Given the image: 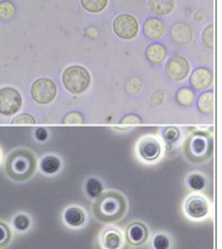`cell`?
I'll list each match as a JSON object with an SVG mask.
<instances>
[{"mask_svg": "<svg viewBox=\"0 0 222 249\" xmlns=\"http://www.w3.org/2000/svg\"><path fill=\"white\" fill-rule=\"evenodd\" d=\"M126 210V202L120 194L108 193L95 203L94 212L102 220H115L122 217Z\"/></svg>", "mask_w": 222, "mask_h": 249, "instance_id": "cell-1", "label": "cell"}, {"mask_svg": "<svg viewBox=\"0 0 222 249\" xmlns=\"http://www.w3.org/2000/svg\"><path fill=\"white\" fill-rule=\"evenodd\" d=\"M35 160L30 152L18 151L9 157L7 170L9 176L16 180H24L33 175Z\"/></svg>", "mask_w": 222, "mask_h": 249, "instance_id": "cell-2", "label": "cell"}, {"mask_svg": "<svg viewBox=\"0 0 222 249\" xmlns=\"http://www.w3.org/2000/svg\"><path fill=\"white\" fill-rule=\"evenodd\" d=\"M64 87L72 93H80L90 84V74L84 66L72 65L67 68L62 76Z\"/></svg>", "mask_w": 222, "mask_h": 249, "instance_id": "cell-3", "label": "cell"}, {"mask_svg": "<svg viewBox=\"0 0 222 249\" xmlns=\"http://www.w3.org/2000/svg\"><path fill=\"white\" fill-rule=\"evenodd\" d=\"M31 93L34 101L39 104H48L56 98V86L49 78H39L33 84Z\"/></svg>", "mask_w": 222, "mask_h": 249, "instance_id": "cell-4", "label": "cell"}, {"mask_svg": "<svg viewBox=\"0 0 222 249\" xmlns=\"http://www.w3.org/2000/svg\"><path fill=\"white\" fill-rule=\"evenodd\" d=\"M22 105V97L18 90L11 87L0 89V114L12 115L20 109Z\"/></svg>", "mask_w": 222, "mask_h": 249, "instance_id": "cell-5", "label": "cell"}, {"mask_svg": "<svg viewBox=\"0 0 222 249\" xmlns=\"http://www.w3.org/2000/svg\"><path fill=\"white\" fill-rule=\"evenodd\" d=\"M115 34L122 39H132L137 36L139 25L137 18L130 14H120L114 20Z\"/></svg>", "mask_w": 222, "mask_h": 249, "instance_id": "cell-6", "label": "cell"}, {"mask_svg": "<svg viewBox=\"0 0 222 249\" xmlns=\"http://www.w3.org/2000/svg\"><path fill=\"white\" fill-rule=\"evenodd\" d=\"M166 75L173 81H181L187 77L190 73V63L185 57L173 55L166 64Z\"/></svg>", "mask_w": 222, "mask_h": 249, "instance_id": "cell-7", "label": "cell"}, {"mask_svg": "<svg viewBox=\"0 0 222 249\" xmlns=\"http://www.w3.org/2000/svg\"><path fill=\"white\" fill-rule=\"evenodd\" d=\"M170 37L177 45L187 46L192 41L193 33L191 27L183 22L173 24L170 28Z\"/></svg>", "mask_w": 222, "mask_h": 249, "instance_id": "cell-8", "label": "cell"}, {"mask_svg": "<svg viewBox=\"0 0 222 249\" xmlns=\"http://www.w3.org/2000/svg\"><path fill=\"white\" fill-rule=\"evenodd\" d=\"M139 154L144 160H154L161 154V145L158 141L154 138H146L140 142L139 144Z\"/></svg>", "mask_w": 222, "mask_h": 249, "instance_id": "cell-9", "label": "cell"}, {"mask_svg": "<svg viewBox=\"0 0 222 249\" xmlns=\"http://www.w3.org/2000/svg\"><path fill=\"white\" fill-rule=\"evenodd\" d=\"M212 79H214V76H212L210 70L199 68L191 75V85L196 90H204L212 84Z\"/></svg>", "mask_w": 222, "mask_h": 249, "instance_id": "cell-10", "label": "cell"}, {"mask_svg": "<svg viewBox=\"0 0 222 249\" xmlns=\"http://www.w3.org/2000/svg\"><path fill=\"white\" fill-rule=\"evenodd\" d=\"M144 36L151 40H155L161 38L164 33H165V24H164L159 18H149L144 23L143 26Z\"/></svg>", "mask_w": 222, "mask_h": 249, "instance_id": "cell-11", "label": "cell"}, {"mask_svg": "<svg viewBox=\"0 0 222 249\" xmlns=\"http://www.w3.org/2000/svg\"><path fill=\"white\" fill-rule=\"evenodd\" d=\"M186 213L192 218H203L208 213V205L205 199L194 196L186 202Z\"/></svg>", "mask_w": 222, "mask_h": 249, "instance_id": "cell-12", "label": "cell"}, {"mask_svg": "<svg viewBox=\"0 0 222 249\" xmlns=\"http://www.w3.org/2000/svg\"><path fill=\"white\" fill-rule=\"evenodd\" d=\"M146 56L149 63L161 64L167 56L166 47L162 44H158V42L149 45L146 51Z\"/></svg>", "mask_w": 222, "mask_h": 249, "instance_id": "cell-13", "label": "cell"}, {"mask_svg": "<svg viewBox=\"0 0 222 249\" xmlns=\"http://www.w3.org/2000/svg\"><path fill=\"white\" fill-rule=\"evenodd\" d=\"M148 7L153 13L158 16H166L175 8V0H148Z\"/></svg>", "mask_w": 222, "mask_h": 249, "instance_id": "cell-14", "label": "cell"}, {"mask_svg": "<svg viewBox=\"0 0 222 249\" xmlns=\"http://www.w3.org/2000/svg\"><path fill=\"white\" fill-rule=\"evenodd\" d=\"M128 239L129 242L133 244V245H139L146 242L148 236V231L144 226L141 223H133L128 229Z\"/></svg>", "mask_w": 222, "mask_h": 249, "instance_id": "cell-15", "label": "cell"}, {"mask_svg": "<svg viewBox=\"0 0 222 249\" xmlns=\"http://www.w3.org/2000/svg\"><path fill=\"white\" fill-rule=\"evenodd\" d=\"M197 107L200 112L206 115L214 114L215 112V93L212 91L204 92L200 95L197 100Z\"/></svg>", "mask_w": 222, "mask_h": 249, "instance_id": "cell-16", "label": "cell"}, {"mask_svg": "<svg viewBox=\"0 0 222 249\" xmlns=\"http://www.w3.org/2000/svg\"><path fill=\"white\" fill-rule=\"evenodd\" d=\"M64 219L67 224L72 227L81 226L85 221V213L83 210L77 207H70L66 209L64 213Z\"/></svg>", "mask_w": 222, "mask_h": 249, "instance_id": "cell-17", "label": "cell"}, {"mask_svg": "<svg viewBox=\"0 0 222 249\" xmlns=\"http://www.w3.org/2000/svg\"><path fill=\"white\" fill-rule=\"evenodd\" d=\"M103 247L105 249H118L122 244V236L119 232H115L113 230L106 232L103 235Z\"/></svg>", "mask_w": 222, "mask_h": 249, "instance_id": "cell-18", "label": "cell"}, {"mask_svg": "<svg viewBox=\"0 0 222 249\" xmlns=\"http://www.w3.org/2000/svg\"><path fill=\"white\" fill-rule=\"evenodd\" d=\"M108 0H81V6L84 7L85 10L91 13H98L103 11Z\"/></svg>", "mask_w": 222, "mask_h": 249, "instance_id": "cell-19", "label": "cell"}, {"mask_svg": "<svg viewBox=\"0 0 222 249\" xmlns=\"http://www.w3.org/2000/svg\"><path fill=\"white\" fill-rule=\"evenodd\" d=\"M16 14V6L8 0L0 2V20L8 21Z\"/></svg>", "mask_w": 222, "mask_h": 249, "instance_id": "cell-20", "label": "cell"}, {"mask_svg": "<svg viewBox=\"0 0 222 249\" xmlns=\"http://www.w3.org/2000/svg\"><path fill=\"white\" fill-rule=\"evenodd\" d=\"M60 168V160L55 156H47L41 161V169L46 174H55Z\"/></svg>", "mask_w": 222, "mask_h": 249, "instance_id": "cell-21", "label": "cell"}, {"mask_svg": "<svg viewBox=\"0 0 222 249\" xmlns=\"http://www.w3.org/2000/svg\"><path fill=\"white\" fill-rule=\"evenodd\" d=\"M176 99L178 103L186 107V105H191L193 101H194V93L189 88H181L180 90H178Z\"/></svg>", "mask_w": 222, "mask_h": 249, "instance_id": "cell-22", "label": "cell"}, {"mask_svg": "<svg viewBox=\"0 0 222 249\" xmlns=\"http://www.w3.org/2000/svg\"><path fill=\"white\" fill-rule=\"evenodd\" d=\"M203 41L209 49H215V25L210 24L203 32Z\"/></svg>", "mask_w": 222, "mask_h": 249, "instance_id": "cell-23", "label": "cell"}, {"mask_svg": "<svg viewBox=\"0 0 222 249\" xmlns=\"http://www.w3.org/2000/svg\"><path fill=\"white\" fill-rule=\"evenodd\" d=\"M86 190L91 197H98L102 193V184L96 179H89L87 181Z\"/></svg>", "mask_w": 222, "mask_h": 249, "instance_id": "cell-24", "label": "cell"}, {"mask_svg": "<svg viewBox=\"0 0 222 249\" xmlns=\"http://www.w3.org/2000/svg\"><path fill=\"white\" fill-rule=\"evenodd\" d=\"M84 123L83 115L78 112H71L66 115L63 119V124H80Z\"/></svg>", "mask_w": 222, "mask_h": 249, "instance_id": "cell-25", "label": "cell"}, {"mask_svg": "<svg viewBox=\"0 0 222 249\" xmlns=\"http://www.w3.org/2000/svg\"><path fill=\"white\" fill-rule=\"evenodd\" d=\"M13 124H35L36 121L32 115L28 114H20L17 117H14L12 121Z\"/></svg>", "mask_w": 222, "mask_h": 249, "instance_id": "cell-26", "label": "cell"}, {"mask_svg": "<svg viewBox=\"0 0 222 249\" xmlns=\"http://www.w3.org/2000/svg\"><path fill=\"white\" fill-rule=\"evenodd\" d=\"M169 245H170L169 239H168L165 235H162V234L156 235L153 241V246L155 249H168L169 248Z\"/></svg>", "mask_w": 222, "mask_h": 249, "instance_id": "cell-27", "label": "cell"}, {"mask_svg": "<svg viewBox=\"0 0 222 249\" xmlns=\"http://www.w3.org/2000/svg\"><path fill=\"white\" fill-rule=\"evenodd\" d=\"M189 184L193 190H202L205 185V180L200 175H192L189 178Z\"/></svg>", "mask_w": 222, "mask_h": 249, "instance_id": "cell-28", "label": "cell"}, {"mask_svg": "<svg viewBox=\"0 0 222 249\" xmlns=\"http://www.w3.org/2000/svg\"><path fill=\"white\" fill-rule=\"evenodd\" d=\"M180 133L178 131V129L173 128V127H169L167 128L165 131H164V138H165V140L167 142H176L178 139H179Z\"/></svg>", "mask_w": 222, "mask_h": 249, "instance_id": "cell-29", "label": "cell"}, {"mask_svg": "<svg viewBox=\"0 0 222 249\" xmlns=\"http://www.w3.org/2000/svg\"><path fill=\"white\" fill-rule=\"evenodd\" d=\"M14 226H16L18 230H20V231H24V230H26L28 226H30V220H28L26 215L20 214L14 220Z\"/></svg>", "mask_w": 222, "mask_h": 249, "instance_id": "cell-30", "label": "cell"}, {"mask_svg": "<svg viewBox=\"0 0 222 249\" xmlns=\"http://www.w3.org/2000/svg\"><path fill=\"white\" fill-rule=\"evenodd\" d=\"M9 238H10V232H9L8 227L2 222H0V247L6 245Z\"/></svg>", "mask_w": 222, "mask_h": 249, "instance_id": "cell-31", "label": "cell"}, {"mask_svg": "<svg viewBox=\"0 0 222 249\" xmlns=\"http://www.w3.org/2000/svg\"><path fill=\"white\" fill-rule=\"evenodd\" d=\"M120 123L123 124H142V121L141 118L137 116V115L130 114V115H127V116H125Z\"/></svg>", "mask_w": 222, "mask_h": 249, "instance_id": "cell-32", "label": "cell"}, {"mask_svg": "<svg viewBox=\"0 0 222 249\" xmlns=\"http://www.w3.org/2000/svg\"><path fill=\"white\" fill-rule=\"evenodd\" d=\"M36 137L39 141H45L47 137H48V132H47L46 129L39 128V129H37V130H36Z\"/></svg>", "mask_w": 222, "mask_h": 249, "instance_id": "cell-33", "label": "cell"}]
</instances>
